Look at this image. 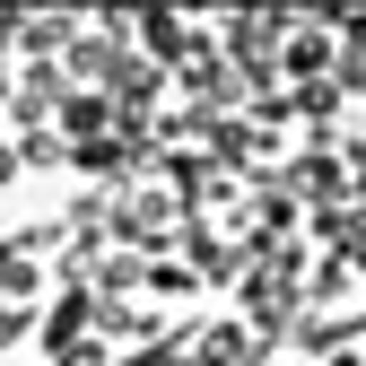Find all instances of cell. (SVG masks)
<instances>
[{
	"mask_svg": "<svg viewBox=\"0 0 366 366\" xmlns=\"http://www.w3.org/2000/svg\"><path fill=\"white\" fill-rule=\"evenodd\" d=\"M192 53H201V35H192ZM183 53V87H192L209 61H192ZM201 97H209V79H201ZM209 140H218V122H209ZM218 174H227V140H218ZM227 244H236V192H227ZM236 305H244V270H236ZM236 366H244V349H236Z\"/></svg>",
	"mask_w": 366,
	"mask_h": 366,
	"instance_id": "cell-1",
	"label": "cell"
},
{
	"mask_svg": "<svg viewBox=\"0 0 366 366\" xmlns=\"http://www.w3.org/2000/svg\"><path fill=\"white\" fill-rule=\"evenodd\" d=\"M114 227H122V244H131V218H122V192H114ZM131 270H140V253H131ZM140 297H149V280H140ZM149 332H157V314H149ZM166 366V357H157Z\"/></svg>",
	"mask_w": 366,
	"mask_h": 366,
	"instance_id": "cell-2",
	"label": "cell"
}]
</instances>
